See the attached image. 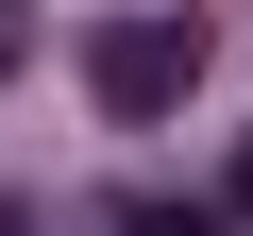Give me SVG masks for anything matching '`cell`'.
<instances>
[{
    "instance_id": "2",
    "label": "cell",
    "mask_w": 253,
    "mask_h": 236,
    "mask_svg": "<svg viewBox=\"0 0 253 236\" xmlns=\"http://www.w3.org/2000/svg\"><path fill=\"white\" fill-rule=\"evenodd\" d=\"M118 236H219V202H169V186H135V202H118Z\"/></svg>"
},
{
    "instance_id": "3",
    "label": "cell",
    "mask_w": 253,
    "mask_h": 236,
    "mask_svg": "<svg viewBox=\"0 0 253 236\" xmlns=\"http://www.w3.org/2000/svg\"><path fill=\"white\" fill-rule=\"evenodd\" d=\"M236 219H253V152H236Z\"/></svg>"
},
{
    "instance_id": "1",
    "label": "cell",
    "mask_w": 253,
    "mask_h": 236,
    "mask_svg": "<svg viewBox=\"0 0 253 236\" xmlns=\"http://www.w3.org/2000/svg\"><path fill=\"white\" fill-rule=\"evenodd\" d=\"M186 84H203V17H169V0L84 34V101H101V118H169Z\"/></svg>"
}]
</instances>
